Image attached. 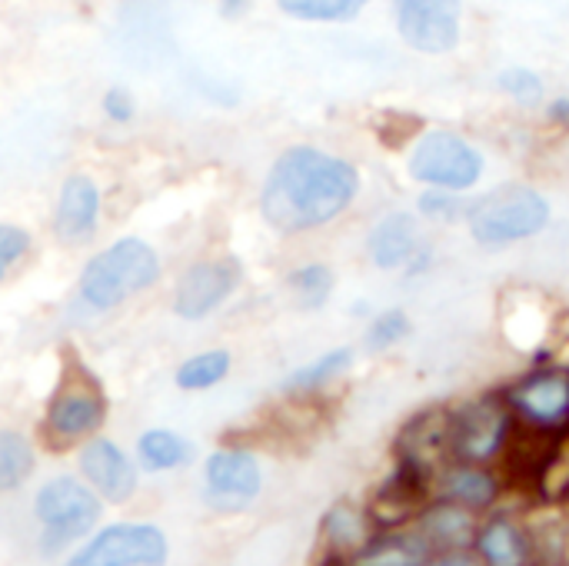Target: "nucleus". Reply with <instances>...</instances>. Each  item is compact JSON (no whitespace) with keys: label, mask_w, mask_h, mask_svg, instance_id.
<instances>
[{"label":"nucleus","mask_w":569,"mask_h":566,"mask_svg":"<svg viewBox=\"0 0 569 566\" xmlns=\"http://www.w3.org/2000/svg\"><path fill=\"white\" fill-rule=\"evenodd\" d=\"M497 87H500L503 97H510L520 107H537L547 97L543 77L537 70H530V67H507V70H500Z\"/></svg>","instance_id":"c756f323"},{"label":"nucleus","mask_w":569,"mask_h":566,"mask_svg":"<svg viewBox=\"0 0 569 566\" xmlns=\"http://www.w3.org/2000/svg\"><path fill=\"white\" fill-rule=\"evenodd\" d=\"M30 234L17 224H0V284L27 260Z\"/></svg>","instance_id":"473e14b6"},{"label":"nucleus","mask_w":569,"mask_h":566,"mask_svg":"<svg viewBox=\"0 0 569 566\" xmlns=\"http://www.w3.org/2000/svg\"><path fill=\"white\" fill-rule=\"evenodd\" d=\"M463 220L477 244L507 247V244H520V240L543 234L550 224V203L537 187L510 183L473 200Z\"/></svg>","instance_id":"7ed1b4c3"},{"label":"nucleus","mask_w":569,"mask_h":566,"mask_svg":"<svg viewBox=\"0 0 569 566\" xmlns=\"http://www.w3.org/2000/svg\"><path fill=\"white\" fill-rule=\"evenodd\" d=\"M287 287H290V294H293V300L300 307L320 310L330 300V294L337 287V277H333V270L327 264H303V267L287 274Z\"/></svg>","instance_id":"a878e982"},{"label":"nucleus","mask_w":569,"mask_h":566,"mask_svg":"<svg viewBox=\"0 0 569 566\" xmlns=\"http://www.w3.org/2000/svg\"><path fill=\"white\" fill-rule=\"evenodd\" d=\"M513 430V410L503 394L470 400L453 414L450 450L460 464H487L503 454Z\"/></svg>","instance_id":"423d86ee"},{"label":"nucleus","mask_w":569,"mask_h":566,"mask_svg":"<svg viewBox=\"0 0 569 566\" xmlns=\"http://www.w3.org/2000/svg\"><path fill=\"white\" fill-rule=\"evenodd\" d=\"M427 487H430V474H423L420 467L397 460V470L383 480V487L377 490L373 504H370V520L380 530H400L407 527L417 510L427 500Z\"/></svg>","instance_id":"4468645a"},{"label":"nucleus","mask_w":569,"mask_h":566,"mask_svg":"<svg viewBox=\"0 0 569 566\" xmlns=\"http://www.w3.org/2000/svg\"><path fill=\"white\" fill-rule=\"evenodd\" d=\"M243 267L233 257H213L190 264L173 287V314L180 320H207L240 287Z\"/></svg>","instance_id":"1a4fd4ad"},{"label":"nucleus","mask_w":569,"mask_h":566,"mask_svg":"<svg viewBox=\"0 0 569 566\" xmlns=\"http://www.w3.org/2000/svg\"><path fill=\"white\" fill-rule=\"evenodd\" d=\"M417 530L427 537V544H430L433 554H437V550H443V554H447V550H460V547H467V544L473 540V520H470L467 507L450 504V500L430 507V510L420 517Z\"/></svg>","instance_id":"6ab92c4d"},{"label":"nucleus","mask_w":569,"mask_h":566,"mask_svg":"<svg viewBox=\"0 0 569 566\" xmlns=\"http://www.w3.org/2000/svg\"><path fill=\"white\" fill-rule=\"evenodd\" d=\"M137 460L150 470V474H163V470H177L183 464L193 460V447L190 440H183L180 434L173 430H147L140 440H137Z\"/></svg>","instance_id":"412c9836"},{"label":"nucleus","mask_w":569,"mask_h":566,"mask_svg":"<svg viewBox=\"0 0 569 566\" xmlns=\"http://www.w3.org/2000/svg\"><path fill=\"white\" fill-rule=\"evenodd\" d=\"M397 33L407 47L440 57L460 47L463 3L460 0H393Z\"/></svg>","instance_id":"0eeeda50"},{"label":"nucleus","mask_w":569,"mask_h":566,"mask_svg":"<svg viewBox=\"0 0 569 566\" xmlns=\"http://www.w3.org/2000/svg\"><path fill=\"white\" fill-rule=\"evenodd\" d=\"M107 420V397L97 387L93 377L73 374L60 384V390L50 397L47 407V430L50 437H57L60 444H73L83 437H93Z\"/></svg>","instance_id":"9d476101"},{"label":"nucleus","mask_w":569,"mask_h":566,"mask_svg":"<svg viewBox=\"0 0 569 566\" xmlns=\"http://www.w3.org/2000/svg\"><path fill=\"white\" fill-rule=\"evenodd\" d=\"M440 490H443V500L450 504H460L467 510H483L497 500L500 487H497V477L487 474L480 464H457L450 470H443L440 477Z\"/></svg>","instance_id":"aec40b11"},{"label":"nucleus","mask_w":569,"mask_h":566,"mask_svg":"<svg viewBox=\"0 0 569 566\" xmlns=\"http://www.w3.org/2000/svg\"><path fill=\"white\" fill-rule=\"evenodd\" d=\"M170 544L153 524H113L100 530L67 566H167Z\"/></svg>","instance_id":"6e6552de"},{"label":"nucleus","mask_w":569,"mask_h":566,"mask_svg":"<svg viewBox=\"0 0 569 566\" xmlns=\"http://www.w3.org/2000/svg\"><path fill=\"white\" fill-rule=\"evenodd\" d=\"M433 557L427 537L420 530H387L377 540H367L347 566H423Z\"/></svg>","instance_id":"a211bd4d"},{"label":"nucleus","mask_w":569,"mask_h":566,"mask_svg":"<svg viewBox=\"0 0 569 566\" xmlns=\"http://www.w3.org/2000/svg\"><path fill=\"white\" fill-rule=\"evenodd\" d=\"M360 170L320 147H287L267 170L260 187V217L277 234L320 230L353 207Z\"/></svg>","instance_id":"f257e3e1"},{"label":"nucleus","mask_w":569,"mask_h":566,"mask_svg":"<svg viewBox=\"0 0 569 566\" xmlns=\"http://www.w3.org/2000/svg\"><path fill=\"white\" fill-rule=\"evenodd\" d=\"M377 137L383 147H403L410 140H417L423 133V117L420 113H403V110H383L373 123Z\"/></svg>","instance_id":"7c9ffc66"},{"label":"nucleus","mask_w":569,"mask_h":566,"mask_svg":"<svg viewBox=\"0 0 569 566\" xmlns=\"http://www.w3.org/2000/svg\"><path fill=\"white\" fill-rule=\"evenodd\" d=\"M410 330H413V324H410L407 310L390 307V310H383V314H377V317L370 320V327H367V334H363V347H367L370 354H387V350H393L397 344H403V340L410 337Z\"/></svg>","instance_id":"c85d7f7f"},{"label":"nucleus","mask_w":569,"mask_h":566,"mask_svg":"<svg viewBox=\"0 0 569 566\" xmlns=\"http://www.w3.org/2000/svg\"><path fill=\"white\" fill-rule=\"evenodd\" d=\"M407 167L413 180L460 193L480 183L487 170V157L480 153L477 143H470L453 130H423L413 143Z\"/></svg>","instance_id":"39448f33"},{"label":"nucleus","mask_w":569,"mask_h":566,"mask_svg":"<svg viewBox=\"0 0 569 566\" xmlns=\"http://www.w3.org/2000/svg\"><path fill=\"white\" fill-rule=\"evenodd\" d=\"M160 270V254L147 240L120 237L83 264L77 280V300L93 314L117 310L130 297H140L157 287Z\"/></svg>","instance_id":"f03ea898"},{"label":"nucleus","mask_w":569,"mask_h":566,"mask_svg":"<svg viewBox=\"0 0 569 566\" xmlns=\"http://www.w3.org/2000/svg\"><path fill=\"white\" fill-rule=\"evenodd\" d=\"M550 120L560 123V127H569V97H560L550 103Z\"/></svg>","instance_id":"f704fd0d"},{"label":"nucleus","mask_w":569,"mask_h":566,"mask_svg":"<svg viewBox=\"0 0 569 566\" xmlns=\"http://www.w3.org/2000/svg\"><path fill=\"white\" fill-rule=\"evenodd\" d=\"M370 0H277V7L303 23H347L360 17Z\"/></svg>","instance_id":"cd10ccee"},{"label":"nucleus","mask_w":569,"mask_h":566,"mask_svg":"<svg viewBox=\"0 0 569 566\" xmlns=\"http://www.w3.org/2000/svg\"><path fill=\"white\" fill-rule=\"evenodd\" d=\"M100 110L107 120L113 123H130L137 117V100L127 87H110L103 97H100Z\"/></svg>","instance_id":"72a5a7b5"},{"label":"nucleus","mask_w":569,"mask_h":566,"mask_svg":"<svg viewBox=\"0 0 569 566\" xmlns=\"http://www.w3.org/2000/svg\"><path fill=\"white\" fill-rule=\"evenodd\" d=\"M323 534H327V540L333 547V557H350V554H357L367 544V517L353 504L340 500L327 514Z\"/></svg>","instance_id":"b1692460"},{"label":"nucleus","mask_w":569,"mask_h":566,"mask_svg":"<svg viewBox=\"0 0 569 566\" xmlns=\"http://www.w3.org/2000/svg\"><path fill=\"white\" fill-rule=\"evenodd\" d=\"M80 474L107 504H127L137 490V470L130 457L107 437H93L80 450Z\"/></svg>","instance_id":"2eb2a0df"},{"label":"nucleus","mask_w":569,"mask_h":566,"mask_svg":"<svg viewBox=\"0 0 569 566\" xmlns=\"http://www.w3.org/2000/svg\"><path fill=\"white\" fill-rule=\"evenodd\" d=\"M243 7H247V0H223V13H227V17L243 13Z\"/></svg>","instance_id":"e433bc0d"},{"label":"nucleus","mask_w":569,"mask_h":566,"mask_svg":"<svg viewBox=\"0 0 569 566\" xmlns=\"http://www.w3.org/2000/svg\"><path fill=\"white\" fill-rule=\"evenodd\" d=\"M230 354L227 350H203V354H193V357H187L180 367H177V387L180 390H190V394H197V390H210V387H217L227 374H230Z\"/></svg>","instance_id":"393cba45"},{"label":"nucleus","mask_w":569,"mask_h":566,"mask_svg":"<svg viewBox=\"0 0 569 566\" xmlns=\"http://www.w3.org/2000/svg\"><path fill=\"white\" fill-rule=\"evenodd\" d=\"M33 474V447L17 430H0V494L17 490Z\"/></svg>","instance_id":"bb28decb"},{"label":"nucleus","mask_w":569,"mask_h":566,"mask_svg":"<svg viewBox=\"0 0 569 566\" xmlns=\"http://www.w3.org/2000/svg\"><path fill=\"white\" fill-rule=\"evenodd\" d=\"M100 207L103 193L90 173H70L53 203V234L67 247H83L97 237L100 230Z\"/></svg>","instance_id":"ddd939ff"},{"label":"nucleus","mask_w":569,"mask_h":566,"mask_svg":"<svg viewBox=\"0 0 569 566\" xmlns=\"http://www.w3.org/2000/svg\"><path fill=\"white\" fill-rule=\"evenodd\" d=\"M467 207L470 203H463V197H457V190H443V187H427L417 197V210L440 224H453V220L467 217Z\"/></svg>","instance_id":"2f4dec72"},{"label":"nucleus","mask_w":569,"mask_h":566,"mask_svg":"<svg viewBox=\"0 0 569 566\" xmlns=\"http://www.w3.org/2000/svg\"><path fill=\"white\" fill-rule=\"evenodd\" d=\"M350 367H353V350H350V347H337V350L317 357L313 364L293 370V374L287 377L283 390H287V394H317V390L330 387L333 380H340Z\"/></svg>","instance_id":"4be33fe9"},{"label":"nucleus","mask_w":569,"mask_h":566,"mask_svg":"<svg viewBox=\"0 0 569 566\" xmlns=\"http://www.w3.org/2000/svg\"><path fill=\"white\" fill-rule=\"evenodd\" d=\"M513 417L540 430H567L569 427V370L540 367L517 380L507 394Z\"/></svg>","instance_id":"9b49d317"},{"label":"nucleus","mask_w":569,"mask_h":566,"mask_svg":"<svg viewBox=\"0 0 569 566\" xmlns=\"http://www.w3.org/2000/svg\"><path fill=\"white\" fill-rule=\"evenodd\" d=\"M427 247L420 240V224L407 210H393L380 217L367 237V257L380 270H413L417 257H423Z\"/></svg>","instance_id":"dca6fc26"},{"label":"nucleus","mask_w":569,"mask_h":566,"mask_svg":"<svg viewBox=\"0 0 569 566\" xmlns=\"http://www.w3.org/2000/svg\"><path fill=\"white\" fill-rule=\"evenodd\" d=\"M100 494L77 477H53L33 497V514L43 527V554H57L67 544L87 537L100 520Z\"/></svg>","instance_id":"20e7f679"},{"label":"nucleus","mask_w":569,"mask_h":566,"mask_svg":"<svg viewBox=\"0 0 569 566\" xmlns=\"http://www.w3.org/2000/svg\"><path fill=\"white\" fill-rule=\"evenodd\" d=\"M450 430H453L450 410L430 407V410L417 414L413 420H407V427L397 437V460H407L433 477L437 460L450 450Z\"/></svg>","instance_id":"f3484780"},{"label":"nucleus","mask_w":569,"mask_h":566,"mask_svg":"<svg viewBox=\"0 0 569 566\" xmlns=\"http://www.w3.org/2000/svg\"><path fill=\"white\" fill-rule=\"evenodd\" d=\"M477 547L490 566H523L527 564V540L510 520H493L480 530Z\"/></svg>","instance_id":"5701e85b"},{"label":"nucleus","mask_w":569,"mask_h":566,"mask_svg":"<svg viewBox=\"0 0 569 566\" xmlns=\"http://www.w3.org/2000/svg\"><path fill=\"white\" fill-rule=\"evenodd\" d=\"M423 566H477L473 557H463V554H453V557H443L437 564H423Z\"/></svg>","instance_id":"c9c22d12"},{"label":"nucleus","mask_w":569,"mask_h":566,"mask_svg":"<svg viewBox=\"0 0 569 566\" xmlns=\"http://www.w3.org/2000/svg\"><path fill=\"white\" fill-rule=\"evenodd\" d=\"M207 504L220 510H240L263 490L260 460L250 450L223 447L207 457Z\"/></svg>","instance_id":"f8f14e48"}]
</instances>
